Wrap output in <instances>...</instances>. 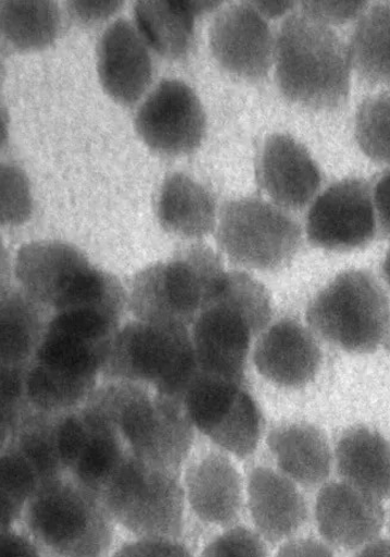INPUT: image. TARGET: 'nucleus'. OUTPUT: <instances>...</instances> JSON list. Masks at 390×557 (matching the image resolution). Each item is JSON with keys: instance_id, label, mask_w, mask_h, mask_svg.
<instances>
[{"instance_id": "obj_1", "label": "nucleus", "mask_w": 390, "mask_h": 557, "mask_svg": "<svg viewBox=\"0 0 390 557\" xmlns=\"http://www.w3.org/2000/svg\"><path fill=\"white\" fill-rule=\"evenodd\" d=\"M272 319L269 290L246 272H227L222 289L192 324L200 372L246 384L252 338L269 329Z\"/></svg>"}, {"instance_id": "obj_2", "label": "nucleus", "mask_w": 390, "mask_h": 557, "mask_svg": "<svg viewBox=\"0 0 390 557\" xmlns=\"http://www.w3.org/2000/svg\"><path fill=\"white\" fill-rule=\"evenodd\" d=\"M276 78L291 102L332 111L350 94L349 47L331 27L294 12L282 23L276 40Z\"/></svg>"}, {"instance_id": "obj_3", "label": "nucleus", "mask_w": 390, "mask_h": 557, "mask_svg": "<svg viewBox=\"0 0 390 557\" xmlns=\"http://www.w3.org/2000/svg\"><path fill=\"white\" fill-rule=\"evenodd\" d=\"M88 406L115 423L129 453L142 461L174 471L185 463L194 437L185 401L116 382L92 394Z\"/></svg>"}, {"instance_id": "obj_4", "label": "nucleus", "mask_w": 390, "mask_h": 557, "mask_svg": "<svg viewBox=\"0 0 390 557\" xmlns=\"http://www.w3.org/2000/svg\"><path fill=\"white\" fill-rule=\"evenodd\" d=\"M226 276L221 258L210 247L193 245L174 260L152 264L134 276L129 308L138 321L189 329Z\"/></svg>"}, {"instance_id": "obj_5", "label": "nucleus", "mask_w": 390, "mask_h": 557, "mask_svg": "<svg viewBox=\"0 0 390 557\" xmlns=\"http://www.w3.org/2000/svg\"><path fill=\"white\" fill-rule=\"evenodd\" d=\"M200 369L188 326L130 322L117 331L102 368L109 380L149 383L185 401Z\"/></svg>"}, {"instance_id": "obj_6", "label": "nucleus", "mask_w": 390, "mask_h": 557, "mask_svg": "<svg viewBox=\"0 0 390 557\" xmlns=\"http://www.w3.org/2000/svg\"><path fill=\"white\" fill-rule=\"evenodd\" d=\"M306 318L311 330L325 342L349 354L369 355L388 336L390 302L373 273L349 270L312 299Z\"/></svg>"}, {"instance_id": "obj_7", "label": "nucleus", "mask_w": 390, "mask_h": 557, "mask_svg": "<svg viewBox=\"0 0 390 557\" xmlns=\"http://www.w3.org/2000/svg\"><path fill=\"white\" fill-rule=\"evenodd\" d=\"M27 524L61 557H102L113 541V518L100 496L75 479L41 483L27 504Z\"/></svg>"}, {"instance_id": "obj_8", "label": "nucleus", "mask_w": 390, "mask_h": 557, "mask_svg": "<svg viewBox=\"0 0 390 557\" xmlns=\"http://www.w3.org/2000/svg\"><path fill=\"white\" fill-rule=\"evenodd\" d=\"M177 472L128 453L101 500L113 520L133 534L176 540L185 523L186 498Z\"/></svg>"}, {"instance_id": "obj_9", "label": "nucleus", "mask_w": 390, "mask_h": 557, "mask_svg": "<svg viewBox=\"0 0 390 557\" xmlns=\"http://www.w3.org/2000/svg\"><path fill=\"white\" fill-rule=\"evenodd\" d=\"M217 246L243 269L277 271L295 258L302 227L279 206L257 198L227 201L218 214Z\"/></svg>"}, {"instance_id": "obj_10", "label": "nucleus", "mask_w": 390, "mask_h": 557, "mask_svg": "<svg viewBox=\"0 0 390 557\" xmlns=\"http://www.w3.org/2000/svg\"><path fill=\"white\" fill-rule=\"evenodd\" d=\"M377 216L370 185L349 177L328 187L313 202L306 233L316 248L352 251L372 244Z\"/></svg>"}, {"instance_id": "obj_11", "label": "nucleus", "mask_w": 390, "mask_h": 557, "mask_svg": "<svg viewBox=\"0 0 390 557\" xmlns=\"http://www.w3.org/2000/svg\"><path fill=\"white\" fill-rule=\"evenodd\" d=\"M140 138L165 156L189 154L205 135L206 117L197 94L177 79H165L140 107L136 119Z\"/></svg>"}, {"instance_id": "obj_12", "label": "nucleus", "mask_w": 390, "mask_h": 557, "mask_svg": "<svg viewBox=\"0 0 390 557\" xmlns=\"http://www.w3.org/2000/svg\"><path fill=\"white\" fill-rule=\"evenodd\" d=\"M210 44L216 62L242 79L265 78L275 60L276 42L269 24L252 3L229 5L218 12Z\"/></svg>"}, {"instance_id": "obj_13", "label": "nucleus", "mask_w": 390, "mask_h": 557, "mask_svg": "<svg viewBox=\"0 0 390 557\" xmlns=\"http://www.w3.org/2000/svg\"><path fill=\"white\" fill-rule=\"evenodd\" d=\"M316 527L332 546L361 549L379 539L386 512L381 499L345 481L325 483L315 503Z\"/></svg>"}, {"instance_id": "obj_14", "label": "nucleus", "mask_w": 390, "mask_h": 557, "mask_svg": "<svg viewBox=\"0 0 390 557\" xmlns=\"http://www.w3.org/2000/svg\"><path fill=\"white\" fill-rule=\"evenodd\" d=\"M253 362L267 381L299 389L318 374L323 352L313 331L297 320L284 319L261 334L254 345Z\"/></svg>"}, {"instance_id": "obj_15", "label": "nucleus", "mask_w": 390, "mask_h": 557, "mask_svg": "<svg viewBox=\"0 0 390 557\" xmlns=\"http://www.w3.org/2000/svg\"><path fill=\"white\" fill-rule=\"evenodd\" d=\"M97 70L104 91L122 106L137 103L149 89L152 59L142 35L126 20L103 33L97 48Z\"/></svg>"}, {"instance_id": "obj_16", "label": "nucleus", "mask_w": 390, "mask_h": 557, "mask_svg": "<svg viewBox=\"0 0 390 557\" xmlns=\"http://www.w3.org/2000/svg\"><path fill=\"white\" fill-rule=\"evenodd\" d=\"M261 186L284 210H302L322 187V172L295 138L277 133L267 138L259 168Z\"/></svg>"}, {"instance_id": "obj_17", "label": "nucleus", "mask_w": 390, "mask_h": 557, "mask_svg": "<svg viewBox=\"0 0 390 557\" xmlns=\"http://www.w3.org/2000/svg\"><path fill=\"white\" fill-rule=\"evenodd\" d=\"M90 265L78 248L64 242H33L18 250L15 275L24 294L41 306L55 309Z\"/></svg>"}, {"instance_id": "obj_18", "label": "nucleus", "mask_w": 390, "mask_h": 557, "mask_svg": "<svg viewBox=\"0 0 390 557\" xmlns=\"http://www.w3.org/2000/svg\"><path fill=\"white\" fill-rule=\"evenodd\" d=\"M249 510L259 534L278 543L290 540L307 522L309 505L294 481L269 467H255L248 478Z\"/></svg>"}, {"instance_id": "obj_19", "label": "nucleus", "mask_w": 390, "mask_h": 557, "mask_svg": "<svg viewBox=\"0 0 390 557\" xmlns=\"http://www.w3.org/2000/svg\"><path fill=\"white\" fill-rule=\"evenodd\" d=\"M186 486L192 511L203 522L227 527L239 518L242 480L227 456L218 453L204 456L189 468Z\"/></svg>"}, {"instance_id": "obj_20", "label": "nucleus", "mask_w": 390, "mask_h": 557, "mask_svg": "<svg viewBox=\"0 0 390 557\" xmlns=\"http://www.w3.org/2000/svg\"><path fill=\"white\" fill-rule=\"evenodd\" d=\"M267 446L282 474L298 486H322L331 475L334 454L326 434L312 423L291 422L273 429Z\"/></svg>"}, {"instance_id": "obj_21", "label": "nucleus", "mask_w": 390, "mask_h": 557, "mask_svg": "<svg viewBox=\"0 0 390 557\" xmlns=\"http://www.w3.org/2000/svg\"><path fill=\"white\" fill-rule=\"evenodd\" d=\"M336 465L343 481L376 498H390V441L367 426L351 428L336 446Z\"/></svg>"}, {"instance_id": "obj_22", "label": "nucleus", "mask_w": 390, "mask_h": 557, "mask_svg": "<svg viewBox=\"0 0 390 557\" xmlns=\"http://www.w3.org/2000/svg\"><path fill=\"white\" fill-rule=\"evenodd\" d=\"M165 232L187 239H201L216 226L213 194L186 174L168 175L162 185L156 208Z\"/></svg>"}, {"instance_id": "obj_23", "label": "nucleus", "mask_w": 390, "mask_h": 557, "mask_svg": "<svg viewBox=\"0 0 390 557\" xmlns=\"http://www.w3.org/2000/svg\"><path fill=\"white\" fill-rule=\"evenodd\" d=\"M222 2H138L134 15L142 38L153 50L171 60L185 58L191 48L194 18L215 10Z\"/></svg>"}, {"instance_id": "obj_24", "label": "nucleus", "mask_w": 390, "mask_h": 557, "mask_svg": "<svg viewBox=\"0 0 390 557\" xmlns=\"http://www.w3.org/2000/svg\"><path fill=\"white\" fill-rule=\"evenodd\" d=\"M87 422V437L70 472L81 486L101 495L125 461L129 450L115 423L88 406L81 410Z\"/></svg>"}, {"instance_id": "obj_25", "label": "nucleus", "mask_w": 390, "mask_h": 557, "mask_svg": "<svg viewBox=\"0 0 390 557\" xmlns=\"http://www.w3.org/2000/svg\"><path fill=\"white\" fill-rule=\"evenodd\" d=\"M349 54L361 79L390 88V4H375L364 12L352 34Z\"/></svg>"}, {"instance_id": "obj_26", "label": "nucleus", "mask_w": 390, "mask_h": 557, "mask_svg": "<svg viewBox=\"0 0 390 557\" xmlns=\"http://www.w3.org/2000/svg\"><path fill=\"white\" fill-rule=\"evenodd\" d=\"M38 306L24 293L4 294L0 320L2 367H23L36 354L45 334Z\"/></svg>"}, {"instance_id": "obj_27", "label": "nucleus", "mask_w": 390, "mask_h": 557, "mask_svg": "<svg viewBox=\"0 0 390 557\" xmlns=\"http://www.w3.org/2000/svg\"><path fill=\"white\" fill-rule=\"evenodd\" d=\"M60 10L53 2H4L2 32L16 51L35 52L50 47L60 30Z\"/></svg>"}, {"instance_id": "obj_28", "label": "nucleus", "mask_w": 390, "mask_h": 557, "mask_svg": "<svg viewBox=\"0 0 390 557\" xmlns=\"http://www.w3.org/2000/svg\"><path fill=\"white\" fill-rule=\"evenodd\" d=\"M96 380V375L70 372L38 362L26 374V396L39 411L60 414L90 398Z\"/></svg>"}, {"instance_id": "obj_29", "label": "nucleus", "mask_w": 390, "mask_h": 557, "mask_svg": "<svg viewBox=\"0 0 390 557\" xmlns=\"http://www.w3.org/2000/svg\"><path fill=\"white\" fill-rule=\"evenodd\" d=\"M111 344L85 341L47 325L35 357L39 364L97 377L102 372Z\"/></svg>"}, {"instance_id": "obj_30", "label": "nucleus", "mask_w": 390, "mask_h": 557, "mask_svg": "<svg viewBox=\"0 0 390 557\" xmlns=\"http://www.w3.org/2000/svg\"><path fill=\"white\" fill-rule=\"evenodd\" d=\"M52 414L35 413L24 419L15 434V449L27 459L40 484L63 475L58 449V421Z\"/></svg>"}, {"instance_id": "obj_31", "label": "nucleus", "mask_w": 390, "mask_h": 557, "mask_svg": "<svg viewBox=\"0 0 390 557\" xmlns=\"http://www.w3.org/2000/svg\"><path fill=\"white\" fill-rule=\"evenodd\" d=\"M262 433L261 408L246 387H242L236 403L209 438L224 451L243 459L257 449Z\"/></svg>"}, {"instance_id": "obj_32", "label": "nucleus", "mask_w": 390, "mask_h": 557, "mask_svg": "<svg viewBox=\"0 0 390 557\" xmlns=\"http://www.w3.org/2000/svg\"><path fill=\"white\" fill-rule=\"evenodd\" d=\"M40 486L35 470L15 447L3 451L0 459V524L2 531L10 530L20 518L24 506Z\"/></svg>"}, {"instance_id": "obj_33", "label": "nucleus", "mask_w": 390, "mask_h": 557, "mask_svg": "<svg viewBox=\"0 0 390 557\" xmlns=\"http://www.w3.org/2000/svg\"><path fill=\"white\" fill-rule=\"evenodd\" d=\"M355 135L361 150L377 163L390 164V91L368 97L358 108Z\"/></svg>"}, {"instance_id": "obj_34", "label": "nucleus", "mask_w": 390, "mask_h": 557, "mask_svg": "<svg viewBox=\"0 0 390 557\" xmlns=\"http://www.w3.org/2000/svg\"><path fill=\"white\" fill-rule=\"evenodd\" d=\"M33 212L29 183L16 165L2 166V224L17 226L26 223Z\"/></svg>"}, {"instance_id": "obj_35", "label": "nucleus", "mask_w": 390, "mask_h": 557, "mask_svg": "<svg viewBox=\"0 0 390 557\" xmlns=\"http://www.w3.org/2000/svg\"><path fill=\"white\" fill-rule=\"evenodd\" d=\"M200 557H267V552L259 532L235 527L213 540Z\"/></svg>"}, {"instance_id": "obj_36", "label": "nucleus", "mask_w": 390, "mask_h": 557, "mask_svg": "<svg viewBox=\"0 0 390 557\" xmlns=\"http://www.w3.org/2000/svg\"><path fill=\"white\" fill-rule=\"evenodd\" d=\"M26 374L22 367H2V443L20 426V405L26 395Z\"/></svg>"}, {"instance_id": "obj_37", "label": "nucleus", "mask_w": 390, "mask_h": 557, "mask_svg": "<svg viewBox=\"0 0 390 557\" xmlns=\"http://www.w3.org/2000/svg\"><path fill=\"white\" fill-rule=\"evenodd\" d=\"M367 9V2H303L300 12L330 27L360 20Z\"/></svg>"}, {"instance_id": "obj_38", "label": "nucleus", "mask_w": 390, "mask_h": 557, "mask_svg": "<svg viewBox=\"0 0 390 557\" xmlns=\"http://www.w3.org/2000/svg\"><path fill=\"white\" fill-rule=\"evenodd\" d=\"M114 557H192L188 548L173 539L143 537L126 543Z\"/></svg>"}, {"instance_id": "obj_39", "label": "nucleus", "mask_w": 390, "mask_h": 557, "mask_svg": "<svg viewBox=\"0 0 390 557\" xmlns=\"http://www.w3.org/2000/svg\"><path fill=\"white\" fill-rule=\"evenodd\" d=\"M122 2H68L70 14L81 24H93L112 17Z\"/></svg>"}, {"instance_id": "obj_40", "label": "nucleus", "mask_w": 390, "mask_h": 557, "mask_svg": "<svg viewBox=\"0 0 390 557\" xmlns=\"http://www.w3.org/2000/svg\"><path fill=\"white\" fill-rule=\"evenodd\" d=\"M275 557H336L325 543L315 539L288 540Z\"/></svg>"}, {"instance_id": "obj_41", "label": "nucleus", "mask_w": 390, "mask_h": 557, "mask_svg": "<svg viewBox=\"0 0 390 557\" xmlns=\"http://www.w3.org/2000/svg\"><path fill=\"white\" fill-rule=\"evenodd\" d=\"M377 222L385 236L390 238V172L385 174L374 190Z\"/></svg>"}, {"instance_id": "obj_42", "label": "nucleus", "mask_w": 390, "mask_h": 557, "mask_svg": "<svg viewBox=\"0 0 390 557\" xmlns=\"http://www.w3.org/2000/svg\"><path fill=\"white\" fill-rule=\"evenodd\" d=\"M0 557H41L33 544L10 530L2 531Z\"/></svg>"}, {"instance_id": "obj_43", "label": "nucleus", "mask_w": 390, "mask_h": 557, "mask_svg": "<svg viewBox=\"0 0 390 557\" xmlns=\"http://www.w3.org/2000/svg\"><path fill=\"white\" fill-rule=\"evenodd\" d=\"M252 5L261 12L263 17L271 18L284 16L295 8L294 2H252Z\"/></svg>"}, {"instance_id": "obj_44", "label": "nucleus", "mask_w": 390, "mask_h": 557, "mask_svg": "<svg viewBox=\"0 0 390 557\" xmlns=\"http://www.w3.org/2000/svg\"><path fill=\"white\" fill-rule=\"evenodd\" d=\"M353 557H390V540L377 539L361 548Z\"/></svg>"}, {"instance_id": "obj_45", "label": "nucleus", "mask_w": 390, "mask_h": 557, "mask_svg": "<svg viewBox=\"0 0 390 557\" xmlns=\"http://www.w3.org/2000/svg\"><path fill=\"white\" fill-rule=\"evenodd\" d=\"M382 273H383L386 283L390 287V249L387 251V256H386L383 264H382Z\"/></svg>"}]
</instances>
